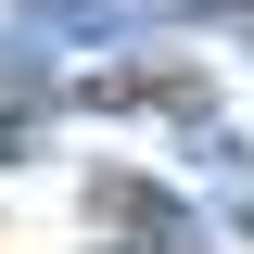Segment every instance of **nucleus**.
<instances>
[{"label": "nucleus", "mask_w": 254, "mask_h": 254, "mask_svg": "<svg viewBox=\"0 0 254 254\" xmlns=\"http://www.w3.org/2000/svg\"><path fill=\"white\" fill-rule=\"evenodd\" d=\"M26 38H153L165 0H13Z\"/></svg>", "instance_id": "obj_1"}, {"label": "nucleus", "mask_w": 254, "mask_h": 254, "mask_svg": "<svg viewBox=\"0 0 254 254\" xmlns=\"http://www.w3.org/2000/svg\"><path fill=\"white\" fill-rule=\"evenodd\" d=\"M165 13H203V26H254V0H165Z\"/></svg>", "instance_id": "obj_2"}, {"label": "nucleus", "mask_w": 254, "mask_h": 254, "mask_svg": "<svg viewBox=\"0 0 254 254\" xmlns=\"http://www.w3.org/2000/svg\"><path fill=\"white\" fill-rule=\"evenodd\" d=\"M0 153H26V115H0Z\"/></svg>", "instance_id": "obj_3"}, {"label": "nucleus", "mask_w": 254, "mask_h": 254, "mask_svg": "<svg viewBox=\"0 0 254 254\" xmlns=\"http://www.w3.org/2000/svg\"><path fill=\"white\" fill-rule=\"evenodd\" d=\"M0 76H13V51H0Z\"/></svg>", "instance_id": "obj_4"}]
</instances>
